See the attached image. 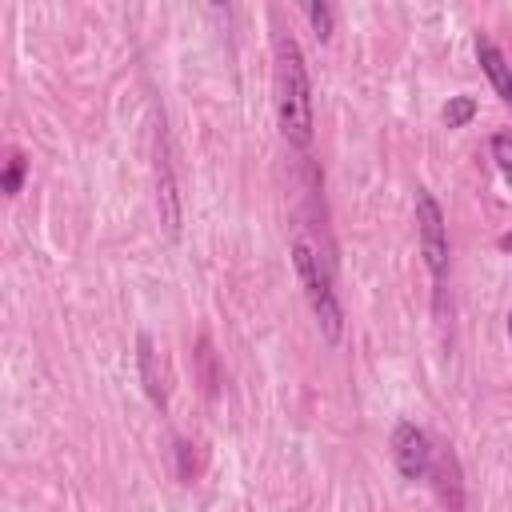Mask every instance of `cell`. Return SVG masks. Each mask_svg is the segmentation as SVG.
<instances>
[{
	"label": "cell",
	"instance_id": "1",
	"mask_svg": "<svg viewBox=\"0 0 512 512\" xmlns=\"http://www.w3.org/2000/svg\"><path fill=\"white\" fill-rule=\"evenodd\" d=\"M280 68H276V120L288 144L308 148L312 144V84L304 68V52L292 36L280 40Z\"/></svg>",
	"mask_w": 512,
	"mask_h": 512
},
{
	"label": "cell",
	"instance_id": "2",
	"mask_svg": "<svg viewBox=\"0 0 512 512\" xmlns=\"http://www.w3.org/2000/svg\"><path fill=\"white\" fill-rule=\"evenodd\" d=\"M292 264H296V276H300V284H304V296H308V304H312L316 324H320L324 336L336 344L340 332H344V312H340V296H336V288H332L328 264L320 260V252H316L308 240H296V244H292Z\"/></svg>",
	"mask_w": 512,
	"mask_h": 512
},
{
	"label": "cell",
	"instance_id": "3",
	"mask_svg": "<svg viewBox=\"0 0 512 512\" xmlns=\"http://www.w3.org/2000/svg\"><path fill=\"white\" fill-rule=\"evenodd\" d=\"M416 232H420V252H424V264L432 272L436 284H444V272H448V228H444V212L436 204L432 192L416 188Z\"/></svg>",
	"mask_w": 512,
	"mask_h": 512
},
{
	"label": "cell",
	"instance_id": "4",
	"mask_svg": "<svg viewBox=\"0 0 512 512\" xmlns=\"http://www.w3.org/2000/svg\"><path fill=\"white\" fill-rule=\"evenodd\" d=\"M392 456H396V468H400L404 480H428L436 448H432V440H428L424 428L400 420L396 432H392Z\"/></svg>",
	"mask_w": 512,
	"mask_h": 512
},
{
	"label": "cell",
	"instance_id": "5",
	"mask_svg": "<svg viewBox=\"0 0 512 512\" xmlns=\"http://www.w3.org/2000/svg\"><path fill=\"white\" fill-rule=\"evenodd\" d=\"M476 60H480L484 76L492 80V88L500 92V100H508V104H512V64L504 60V52H500L488 36H476Z\"/></svg>",
	"mask_w": 512,
	"mask_h": 512
},
{
	"label": "cell",
	"instance_id": "6",
	"mask_svg": "<svg viewBox=\"0 0 512 512\" xmlns=\"http://www.w3.org/2000/svg\"><path fill=\"white\" fill-rule=\"evenodd\" d=\"M136 364H140L144 392H148L156 404H164V384H160V372H156V344H152V336H148V332H140V336H136Z\"/></svg>",
	"mask_w": 512,
	"mask_h": 512
},
{
	"label": "cell",
	"instance_id": "7",
	"mask_svg": "<svg viewBox=\"0 0 512 512\" xmlns=\"http://www.w3.org/2000/svg\"><path fill=\"white\" fill-rule=\"evenodd\" d=\"M428 476H436V488H440V496H444V504L452 508V512H460V504H464V496H460V472H456V456L448 452V456H432V472Z\"/></svg>",
	"mask_w": 512,
	"mask_h": 512
},
{
	"label": "cell",
	"instance_id": "8",
	"mask_svg": "<svg viewBox=\"0 0 512 512\" xmlns=\"http://www.w3.org/2000/svg\"><path fill=\"white\" fill-rule=\"evenodd\" d=\"M472 116H476V100H472V96H452V100L444 104V124H448V128H464Z\"/></svg>",
	"mask_w": 512,
	"mask_h": 512
},
{
	"label": "cell",
	"instance_id": "9",
	"mask_svg": "<svg viewBox=\"0 0 512 512\" xmlns=\"http://www.w3.org/2000/svg\"><path fill=\"white\" fill-rule=\"evenodd\" d=\"M492 160L504 172V180H512V132H496L492 136Z\"/></svg>",
	"mask_w": 512,
	"mask_h": 512
},
{
	"label": "cell",
	"instance_id": "10",
	"mask_svg": "<svg viewBox=\"0 0 512 512\" xmlns=\"http://www.w3.org/2000/svg\"><path fill=\"white\" fill-rule=\"evenodd\" d=\"M24 172H28V160H24L20 152H12L8 168H4V192H8V196H16V192H20V180H24Z\"/></svg>",
	"mask_w": 512,
	"mask_h": 512
},
{
	"label": "cell",
	"instance_id": "11",
	"mask_svg": "<svg viewBox=\"0 0 512 512\" xmlns=\"http://www.w3.org/2000/svg\"><path fill=\"white\" fill-rule=\"evenodd\" d=\"M308 20H312V28H316L320 40L332 36V8L328 4H308Z\"/></svg>",
	"mask_w": 512,
	"mask_h": 512
},
{
	"label": "cell",
	"instance_id": "12",
	"mask_svg": "<svg viewBox=\"0 0 512 512\" xmlns=\"http://www.w3.org/2000/svg\"><path fill=\"white\" fill-rule=\"evenodd\" d=\"M508 336H512V312H508Z\"/></svg>",
	"mask_w": 512,
	"mask_h": 512
}]
</instances>
